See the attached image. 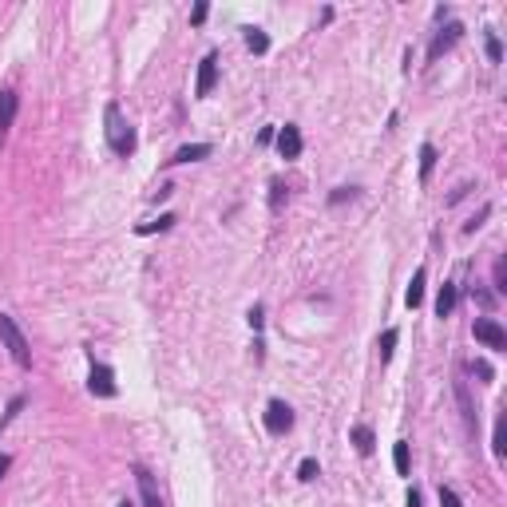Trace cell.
<instances>
[{
    "mask_svg": "<svg viewBox=\"0 0 507 507\" xmlns=\"http://www.w3.org/2000/svg\"><path fill=\"white\" fill-rule=\"evenodd\" d=\"M507 289V266H504V258L495 262V293H504Z\"/></svg>",
    "mask_w": 507,
    "mask_h": 507,
    "instance_id": "obj_29",
    "label": "cell"
},
{
    "mask_svg": "<svg viewBox=\"0 0 507 507\" xmlns=\"http://www.w3.org/2000/svg\"><path fill=\"white\" fill-rule=\"evenodd\" d=\"M262 424H266L269 436H285V432L293 428V408H289L285 400H269V404H266V416H262Z\"/></svg>",
    "mask_w": 507,
    "mask_h": 507,
    "instance_id": "obj_4",
    "label": "cell"
},
{
    "mask_svg": "<svg viewBox=\"0 0 507 507\" xmlns=\"http://www.w3.org/2000/svg\"><path fill=\"white\" fill-rule=\"evenodd\" d=\"M0 341H4V349L12 353V361L20 364V369H32V349H28V337H24V329L12 321V313H0Z\"/></svg>",
    "mask_w": 507,
    "mask_h": 507,
    "instance_id": "obj_2",
    "label": "cell"
},
{
    "mask_svg": "<svg viewBox=\"0 0 507 507\" xmlns=\"http://www.w3.org/2000/svg\"><path fill=\"white\" fill-rule=\"evenodd\" d=\"M24 408V396H12V400H8V408H4V416H0V432H4V428L12 424L16 420V412Z\"/></svg>",
    "mask_w": 507,
    "mask_h": 507,
    "instance_id": "obj_25",
    "label": "cell"
},
{
    "mask_svg": "<svg viewBox=\"0 0 507 507\" xmlns=\"http://www.w3.org/2000/svg\"><path fill=\"white\" fill-rule=\"evenodd\" d=\"M16 111H20V95H16L12 87H4V92H0V147L8 139V127H12Z\"/></svg>",
    "mask_w": 507,
    "mask_h": 507,
    "instance_id": "obj_10",
    "label": "cell"
},
{
    "mask_svg": "<svg viewBox=\"0 0 507 507\" xmlns=\"http://www.w3.org/2000/svg\"><path fill=\"white\" fill-rule=\"evenodd\" d=\"M317 475H321V468H317V459H313V456H305V459L298 464V479H301V484H313Z\"/></svg>",
    "mask_w": 507,
    "mask_h": 507,
    "instance_id": "obj_22",
    "label": "cell"
},
{
    "mask_svg": "<svg viewBox=\"0 0 507 507\" xmlns=\"http://www.w3.org/2000/svg\"><path fill=\"white\" fill-rule=\"evenodd\" d=\"M345 198H357V187H337L329 194V206H337V203H345Z\"/></svg>",
    "mask_w": 507,
    "mask_h": 507,
    "instance_id": "obj_28",
    "label": "cell"
},
{
    "mask_svg": "<svg viewBox=\"0 0 507 507\" xmlns=\"http://www.w3.org/2000/svg\"><path fill=\"white\" fill-rule=\"evenodd\" d=\"M214 83H218V52H206L203 63H198V79H194V95L206 99V95L214 92Z\"/></svg>",
    "mask_w": 507,
    "mask_h": 507,
    "instance_id": "obj_8",
    "label": "cell"
},
{
    "mask_svg": "<svg viewBox=\"0 0 507 507\" xmlns=\"http://www.w3.org/2000/svg\"><path fill=\"white\" fill-rule=\"evenodd\" d=\"M273 143H278V155H282L285 163L301 158V147H305V139H301V127H298V123H285L282 131L273 135Z\"/></svg>",
    "mask_w": 507,
    "mask_h": 507,
    "instance_id": "obj_7",
    "label": "cell"
},
{
    "mask_svg": "<svg viewBox=\"0 0 507 507\" xmlns=\"http://www.w3.org/2000/svg\"><path fill=\"white\" fill-rule=\"evenodd\" d=\"M459 36H464V24H456V20H448L436 36H432V44H428V60L436 63L444 56V52H452V48L459 44Z\"/></svg>",
    "mask_w": 507,
    "mask_h": 507,
    "instance_id": "obj_5",
    "label": "cell"
},
{
    "mask_svg": "<svg viewBox=\"0 0 507 507\" xmlns=\"http://www.w3.org/2000/svg\"><path fill=\"white\" fill-rule=\"evenodd\" d=\"M468 373H472V377H479V380H491V377H495L488 361H468Z\"/></svg>",
    "mask_w": 507,
    "mask_h": 507,
    "instance_id": "obj_26",
    "label": "cell"
},
{
    "mask_svg": "<svg viewBox=\"0 0 507 507\" xmlns=\"http://www.w3.org/2000/svg\"><path fill=\"white\" fill-rule=\"evenodd\" d=\"M491 452H495V456H504V452H507V416H504V412L495 416V432H491Z\"/></svg>",
    "mask_w": 507,
    "mask_h": 507,
    "instance_id": "obj_19",
    "label": "cell"
},
{
    "mask_svg": "<svg viewBox=\"0 0 507 507\" xmlns=\"http://www.w3.org/2000/svg\"><path fill=\"white\" fill-rule=\"evenodd\" d=\"M119 507H139V504H135V499H123V504H119Z\"/></svg>",
    "mask_w": 507,
    "mask_h": 507,
    "instance_id": "obj_36",
    "label": "cell"
},
{
    "mask_svg": "<svg viewBox=\"0 0 507 507\" xmlns=\"http://www.w3.org/2000/svg\"><path fill=\"white\" fill-rule=\"evenodd\" d=\"M282 203H285V187L273 183V187H269V210H282Z\"/></svg>",
    "mask_w": 507,
    "mask_h": 507,
    "instance_id": "obj_27",
    "label": "cell"
},
{
    "mask_svg": "<svg viewBox=\"0 0 507 507\" xmlns=\"http://www.w3.org/2000/svg\"><path fill=\"white\" fill-rule=\"evenodd\" d=\"M393 468H396V475H408V440L393 444Z\"/></svg>",
    "mask_w": 507,
    "mask_h": 507,
    "instance_id": "obj_21",
    "label": "cell"
},
{
    "mask_svg": "<svg viewBox=\"0 0 507 507\" xmlns=\"http://www.w3.org/2000/svg\"><path fill=\"white\" fill-rule=\"evenodd\" d=\"M472 333H475V341H479V345H488L491 353H504V349H507L504 325H499V321H491V317H475Z\"/></svg>",
    "mask_w": 507,
    "mask_h": 507,
    "instance_id": "obj_3",
    "label": "cell"
},
{
    "mask_svg": "<svg viewBox=\"0 0 507 507\" xmlns=\"http://www.w3.org/2000/svg\"><path fill=\"white\" fill-rule=\"evenodd\" d=\"M8 468H12V456H4V452H0V479H4V472H8Z\"/></svg>",
    "mask_w": 507,
    "mask_h": 507,
    "instance_id": "obj_34",
    "label": "cell"
},
{
    "mask_svg": "<svg viewBox=\"0 0 507 507\" xmlns=\"http://www.w3.org/2000/svg\"><path fill=\"white\" fill-rule=\"evenodd\" d=\"M456 400H459V412H464L468 432H475V404H472V396H468V380H456Z\"/></svg>",
    "mask_w": 507,
    "mask_h": 507,
    "instance_id": "obj_15",
    "label": "cell"
},
{
    "mask_svg": "<svg viewBox=\"0 0 507 507\" xmlns=\"http://www.w3.org/2000/svg\"><path fill=\"white\" fill-rule=\"evenodd\" d=\"M174 222H178V218H174V214H158L155 222H143V226H139V230H135V234H143V238H147V234H163V230H171Z\"/></svg>",
    "mask_w": 507,
    "mask_h": 507,
    "instance_id": "obj_20",
    "label": "cell"
},
{
    "mask_svg": "<svg viewBox=\"0 0 507 507\" xmlns=\"http://www.w3.org/2000/svg\"><path fill=\"white\" fill-rule=\"evenodd\" d=\"M408 507H420V491L416 488H408Z\"/></svg>",
    "mask_w": 507,
    "mask_h": 507,
    "instance_id": "obj_35",
    "label": "cell"
},
{
    "mask_svg": "<svg viewBox=\"0 0 507 507\" xmlns=\"http://www.w3.org/2000/svg\"><path fill=\"white\" fill-rule=\"evenodd\" d=\"M468 190H472V183H464V187H456V190H452V198H448V203H459V198H464Z\"/></svg>",
    "mask_w": 507,
    "mask_h": 507,
    "instance_id": "obj_33",
    "label": "cell"
},
{
    "mask_svg": "<svg viewBox=\"0 0 507 507\" xmlns=\"http://www.w3.org/2000/svg\"><path fill=\"white\" fill-rule=\"evenodd\" d=\"M206 16H210V4H194L190 8V24H203Z\"/></svg>",
    "mask_w": 507,
    "mask_h": 507,
    "instance_id": "obj_32",
    "label": "cell"
},
{
    "mask_svg": "<svg viewBox=\"0 0 507 507\" xmlns=\"http://www.w3.org/2000/svg\"><path fill=\"white\" fill-rule=\"evenodd\" d=\"M484 44H488V60L491 63H504V44H499V36H495V32L484 36Z\"/></svg>",
    "mask_w": 507,
    "mask_h": 507,
    "instance_id": "obj_24",
    "label": "cell"
},
{
    "mask_svg": "<svg viewBox=\"0 0 507 507\" xmlns=\"http://www.w3.org/2000/svg\"><path fill=\"white\" fill-rule=\"evenodd\" d=\"M424 282H428V269L420 266L416 273H412L408 293H404V305H408V309H420V301H424Z\"/></svg>",
    "mask_w": 507,
    "mask_h": 507,
    "instance_id": "obj_14",
    "label": "cell"
},
{
    "mask_svg": "<svg viewBox=\"0 0 507 507\" xmlns=\"http://www.w3.org/2000/svg\"><path fill=\"white\" fill-rule=\"evenodd\" d=\"M214 155V147L210 143H187V147H178L171 158H167V167H178V163H198V158H210Z\"/></svg>",
    "mask_w": 507,
    "mask_h": 507,
    "instance_id": "obj_11",
    "label": "cell"
},
{
    "mask_svg": "<svg viewBox=\"0 0 507 507\" xmlns=\"http://www.w3.org/2000/svg\"><path fill=\"white\" fill-rule=\"evenodd\" d=\"M396 341H400V329H384V333H380V341H377V349H380V364H389V361H393Z\"/></svg>",
    "mask_w": 507,
    "mask_h": 507,
    "instance_id": "obj_17",
    "label": "cell"
},
{
    "mask_svg": "<svg viewBox=\"0 0 507 507\" xmlns=\"http://www.w3.org/2000/svg\"><path fill=\"white\" fill-rule=\"evenodd\" d=\"M242 32H246V48H250L254 56H266V52H269V36H266V32H262V28H242Z\"/></svg>",
    "mask_w": 507,
    "mask_h": 507,
    "instance_id": "obj_18",
    "label": "cell"
},
{
    "mask_svg": "<svg viewBox=\"0 0 507 507\" xmlns=\"http://www.w3.org/2000/svg\"><path fill=\"white\" fill-rule=\"evenodd\" d=\"M456 301H459V285L456 282H444L440 293H436V317H452Z\"/></svg>",
    "mask_w": 507,
    "mask_h": 507,
    "instance_id": "obj_13",
    "label": "cell"
},
{
    "mask_svg": "<svg viewBox=\"0 0 507 507\" xmlns=\"http://www.w3.org/2000/svg\"><path fill=\"white\" fill-rule=\"evenodd\" d=\"M246 321H250V329L258 333V337H262V329H266V309H262V305L254 301V305H250V313H246Z\"/></svg>",
    "mask_w": 507,
    "mask_h": 507,
    "instance_id": "obj_23",
    "label": "cell"
},
{
    "mask_svg": "<svg viewBox=\"0 0 507 507\" xmlns=\"http://www.w3.org/2000/svg\"><path fill=\"white\" fill-rule=\"evenodd\" d=\"M87 393H92V396H103V400H111V396L119 393V389H115V373H111L103 361H92V373H87Z\"/></svg>",
    "mask_w": 507,
    "mask_h": 507,
    "instance_id": "obj_6",
    "label": "cell"
},
{
    "mask_svg": "<svg viewBox=\"0 0 507 507\" xmlns=\"http://www.w3.org/2000/svg\"><path fill=\"white\" fill-rule=\"evenodd\" d=\"M440 507H464V504H459V495L452 488H440Z\"/></svg>",
    "mask_w": 507,
    "mask_h": 507,
    "instance_id": "obj_31",
    "label": "cell"
},
{
    "mask_svg": "<svg viewBox=\"0 0 507 507\" xmlns=\"http://www.w3.org/2000/svg\"><path fill=\"white\" fill-rule=\"evenodd\" d=\"M103 135H107V147L115 151L119 158H131L135 155V147H139V135H135V127L123 119V107L119 103H107L103 107Z\"/></svg>",
    "mask_w": 507,
    "mask_h": 507,
    "instance_id": "obj_1",
    "label": "cell"
},
{
    "mask_svg": "<svg viewBox=\"0 0 507 507\" xmlns=\"http://www.w3.org/2000/svg\"><path fill=\"white\" fill-rule=\"evenodd\" d=\"M135 484H139V507H163V495H158L155 475L147 472L143 464H135Z\"/></svg>",
    "mask_w": 507,
    "mask_h": 507,
    "instance_id": "obj_9",
    "label": "cell"
},
{
    "mask_svg": "<svg viewBox=\"0 0 507 507\" xmlns=\"http://www.w3.org/2000/svg\"><path fill=\"white\" fill-rule=\"evenodd\" d=\"M349 440H353V448H357L361 456H373V452H377V432L369 424H353L349 428Z\"/></svg>",
    "mask_w": 507,
    "mask_h": 507,
    "instance_id": "obj_12",
    "label": "cell"
},
{
    "mask_svg": "<svg viewBox=\"0 0 507 507\" xmlns=\"http://www.w3.org/2000/svg\"><path fill=\"white\" fill-rule=\"evenodd\" d=\"M436 147L432 143H420V183H428L432 178V171H436Z\"/></svg>",
    "mask_w": 507,
    "mask_h": 507,
    "instance_id": "obj_16",
    "label": "cell"
},
{
    "mask_svg": "<svg viewBox=\"0 0 507 507\" xmlns=\"http://www.w3.org/2000/svg\"><path fill=\"white\" fill-rule=\"evenodd\" d=\"M488 214H491V206H484V210H479V214H475V218L468 222V226H464V234H475V230L484 226V218H488Z\"/></svg>",
    "mask_w": 507,
    "mask_h": 507,
    "instance_id": "obj_30",
    "label": "cell"
}]
</instances>
